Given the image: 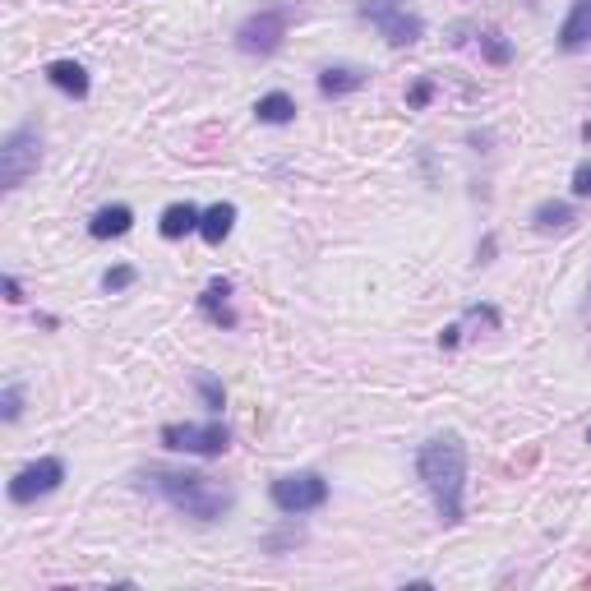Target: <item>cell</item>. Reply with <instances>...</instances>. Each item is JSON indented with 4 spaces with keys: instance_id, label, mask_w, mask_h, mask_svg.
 <instances>
[{
    "instance_id": "obj_5",
    "label": "cell",
    "mask_w": 591,
    "mask_h": 591,
    "mask_svg": "<svg viewBox=\"0 0 591 591\" xmlns=\"http://www.w3.org/2000/svg\"><path fill=\"white\" fill-rule=\"evenodd\" d=\"M291 14H296V5H264V10H254L250 19L236 28V47H241L245 56H273L291 28Z\"/></svg>"
},
{
    "instance_id": "obj_12",
    "label": "cell",
    "mask_w": 591,
    "mask_h": 591,
    "mask_svg": "<svg viewBox=\"0 0 591 591\" xmlns=\"http://www.w3.org/2000/svg\"><path fill=\"white\" fill-rule=\"evenodd\" d=\"M559 47L564 51H582L591 47V0H573L564 28H559Z\"/></svg>"
},
{
    "instance_id": "obj_3",
    "label": "cell",
    "mask_w": 591,
    "mask_h": 591,
    "mask_svg": "<svg viewBox=\"0 0 591 591\" xmlns=\"http://www.w3.org/2000/svg\"><path fill=\"white\" fill-rule=\"evenodd\" d=\"M361 14L379 28L388 47H416L425 37V19L411 10L407 0H361Z\"/></svg>"
},
{
    "instance_id": "obj_20",
    "label": "cell",
    "mask_w": 591,
    "mask_h": 591,
    "mask_svg": "<svg viewBox=\"0 0 591 591\" xmlns=\"http://www.w3.org/2000/svg\"><path fill=\"white\" fill-rule=\"evenodd\" d=\"M134 282H139V273H134L130 264H116V268H107V273H102V291H111V296H116V291H125V287H134Z\"/></svg>"
},
{
    "instance_id": "obj_4",
    "label": "cell",
    "mask_w": 591,
    "mask_h": 591,
    "mask_svg": "<svg viewBox=\"0 0 591 591\" xmlns=\"http://www.w3.org/2000/svg\"><path fill=\"white\" fill-rule=\"evenodd\" d=\"M37 162H42V134H37V125L33 121L14 125V130L5 134V144H0V185H5V190H19L37 171Z\"/></svg>"
},
{
    "instance_id": "obj_23",
    "label": "cell",
    "mask_w": 591,
    "mask_h": 591,
    "mask_svg": "<svg viewBox=\"0 0 591 591\" xmlns=\"http://www.w3.org/2000/svg\"><path fill=\"white\" fill-rule=\"evenodd\" d=\"M573 194H578V199H591V162H582V167L573 171Z\"/></svg>"
},
{
    "instance_id": "obj_21",
    "label": "cell",
    "mask_w": 591,
    "mask_h": 591,
    "mask_svg": "<svg viewBox=\"0 0 591 591\" xmlns=\"http://www.w3.org/2000/svg\"><path fill=\"white\" fill-rule=\"evenodd\" d=\"M0 416H5L10 425L24 416V388L19 384H5V393H0Z\"/></svg>"
},
{
    "instance_id": "obj_1",
    "label": "cell",
    "mask_w": 591,
    "mask_h": 591,
    "mask_svg": "<svg viewBox=\"0 0 591 591\" xmlns=\"http://www.w3.org/2000/svg\"><path fill=\"white\" fill-rule=\"evenodd\" d=\"M134 485L157 495L162 504H171L181 518H194V522H222L236 504L231 485L213 481L204 471H185V467H139L134 471Z\"/></svg>"
},
{
    "instance_id": "obj_19",
    "label": "cell",
    "mask_w": 591,
    "mask_h": 591,
    "mask_svg": "<svg viewBox=\"0 0 591 591\" xmlns=\"http://www.w3.org/2000/svg\"><path fill=\"white\" fill-rule=\"evenodd\" d=\"M194 388H199V398H204V407L218 416L222 411V402H227V393H222V379H213V374H199L194 379Z\"/></svg>"
},
{
    "instance_id": "obj_8",
    "label": "cell",
    "mask_w": 591,
    "mask_h": 591,
    "mask_svg": "<svg viewBox=\"0 0 591 591\" xmlns=\"http://www.w3.org/2000/svg\"><path fill=\"white\" fill-rule=\"evenodd\" d=\"M61 481H65V462L61 458H37V462H28L24 471H14L10 476V499L14 504H33V499L56 495Z\"/></svg>"
},
{
    "instance_id": "obj_7",
    "label": "cell",
    "mask_w": 591,
    "mask_h": 591,
    "mask_svg": "<svg viewBox=\"0 0 591 591\" xmlns=\"http://www.w3.org/2000/svg\"><path fill=\"white\" fill-rule=\"evenodd\" d=\"M273 508L287 513V518H301V513H314V508L328 504V481L319 471H291V476H278L273 481Z\"/></svg>"
},
{
    "instance_id": "obj_18",
    "label": "cell",
    "mask_w": 591,
    "mask_h": 591,
    "mask_svg": "<svg viewBox=\"0 0 591 591\" xmlns=\"http://www.w3.org/2000/svg\"><path fill=\"white\" fill-rule=\"evenodd\" d=\"M481 51H485V61H490V65H508V61H513V47H508V37L499 33V28H485V33H481Z\"/></svg>"
},
{
    "instance_id": "obj_25",
    "label": "cell",
    "mask_w": 591,
    "mask_h": 591,
    "mask_svg": "<svg viewBox=\"0 0 591 591\" xmlns=\"http://www.w3.org/2000/svg\"><path fill=\"white\" fill-rule=\"evenodd\" d=\"M462 342V324H448L444 333H439V347H458Z\"/></svg>"
},
{
    "instance_id": "obj_26",
    "label": "cell",
    "mask_w": 591,
    "mask_h": 591,
    "mask_svg": "<svg viewBox=\"0 0 591 591\" xmlns=\"http://www.w3.org/2000/svg\"><path fill=\"white\" fill-rule=\"evenodd\" d=\"M582 139H587V144H591V121H587V125H582Z\"/></svg>"
},
{
    "instance_id": "obj_16",
    "label": "cell",
    "mask_w": 591,
    "mask_h": 591,
    "mask_svg": "<svg viewBox=\"0 0 591 591\" xmlns=\"http://www.w3.org/2000/svg\"><path fill=\"white\" fill-rule=\"evenodd\" d=\"M231 227H236V204H213V208H204V218H199V236H204L208 245H222L231 236Z\"/></svg>"
},
{
    "instance_id": "obj_24",
    "label": "cell",
    "mask_w": 591,
    "mask_h": 591,
    "mask_svg": "<svg viewBox=\"0 0 591 591\" xmlns=\"http://www.w3.org/2000/svg\"><path fill=\"white\" fill-rule=\"evenodd\" d=\"M5 301H24V287H19V278H14V273H5Z\"/></svg>"
},
{
    "instance_id": "obj_9",
    "label": "cell",
    "mask_w": 591,
    "mask_h": 591,
    "mask_svg": "<svg viewBox=\"0 0 591 591\" xmlns=\"http://www.w3.org/2000/svg\"><path fill=\"white\" fill-rule=\"evenodd\" d=\"M199 310H204L208 324L236 328V310H231V282H227V278H213V282H208L204 296H199Z\"/></svg>"
},
{
    "instance_id": "obj_27",
    "label": "cell",
    "mask_w": 591,
    "mask_h": 591,
    "mask_svg": "<svg viewBox=\"0 0 591 591\" xmlns=\"http://www.w3.org/2000/svg\"><path fill=\"white\" fill-rule=\"evenodd\" d=\"M527 5H536V0H527Z\"/></svg>"
},
{
    "instance_id": "obj_13",
    "label": "cell",
    "mask_w": 591,
    "mask_h": 591,
    "mask_svg": "<svg viewBox=\"0 0 591 591\" xmlns=\"http://www.w3.org/2000/svg\"><path fill=\"white\" fill-rule=\"evenodd\" d=\"M42 74H47V84L61 88L65 97H88V70L79 61H51Z\"/></svg>"
},
{
    "instance_id": "obj_14",
    "label": "cell",
    "mask_w": 591,
    "mask_h": 591,
    "mask_svg": "<svg viewBox=\"0 0 591 591\" xmlns=\"http://www.w3.org/2000/svg\"><path fill=\"white\" fill-rule=\"evenodd\" d=\"M531 227L536 231H568V227H578V213H573V204H564V199H541V204L531 208Z\"/></svg>"
},
{
    "instance_id": "obj_6",
    "label": "cell",
    "mask_w": 591,
    "mask_h": 591,
    "mask_svg": "<svg viewBox=\"0 0 591 591\" xmlns=\"http://www.w3.org/2000/svg\"><path fill=\"white\" fill-rule=\"evenodd\" d=\"M162 448H171V453H194V458H222L231 448V430L222 421H204V425H162Z\"/></svg>"
},
{
    "instance_id": "obj_22",
    "label": "cell",
    "mask_w": 591,
    "mask_h": 591,
    "mask_svg": "<svg viewBox=\"0 0 591 591\" xmlns=\"http://www.w3.org/2000/svg\"><path fill=\"white\" fill-rule=\"evenodd\" d=\"M430 97H435V84H430V79H421V84H411L407 107H411V111H421V107H430Z\"/></svg>"
},
{
    "instance_id": "obj_2",
    "label": "cell",
    "mask_w": 591,
    "mask_h": 591,
    "mask_svg": "<svg viewBox=\"0 0 591 591\" xmlns=\"http://www.w3.org/2000/svg\"><path fill=\"white\" fill-rule=\"evenodd\" d=\"M416 476H421L430 499H435L439 518H444L448 527H458L462 490H467V444H462V435L444 430V435L425 439L421 453H416Z\"/></svg>"
},
{
    "instance_id": "obj_11",
    "label": "cell",
    "mask_w": 591,
    "mask_h": 591,
    "mask_svg": "<svg viewBox=\"0 0 591 591\" xmlns=\"http://www.w3.org/2000/svg\"><path fill=\"white\" fill-rule=\"evenodd\" d=\"M130 227H134V208L107 204V208H97V213H93V222H88V236H93V241H116V236H125Z\"/></svg>"
},
{
    "instance_id": "obj_10",
    "label": "cell",
    "mask_w": 591,
    "mask_h": 591,
    "mask_svg": "<svg viewBox=\"0 0 591 591\" xmlns=\"http://www.w3.org/2000/svg\"><path fill=\"white\" fill-rule=\"evenodd\" d=\"M365 84H370L365 65H328V70H319V93L324 97H347Z\"/></svg>"
},
{
    "instance_id": "obj_15",
    "label": "cell",
    "mask_w": 591,
    "mask_h": 591,
    "mask_svg": "<svg viewBox=\"0 0 591 591\" xmlns=\"http://www.w3.org/2000/svg\"><path fill=\"white\" fill-rule=\"evenodd\" d=\"M199 208L194 204H171V208H162V222H157V231L167 236V241H181V236H190V231H199Z\"/></svg>"
},
{
    "instance_id": "obj_17",
    "label": "cell",
    "mask_w": 591,
    "mask_h": 591,
    "mask_svg": "<svg viewBox=\"0 0 591 591\" xmlns=\"http://www.w3.org/2000/svg\"><path fill=\"white\" fill-rule=\"evenodd\" d=\"M254 116L264 125H287V121H296V102L287 93H264L254 102Z\"/></svg>"
}]
</instances>
